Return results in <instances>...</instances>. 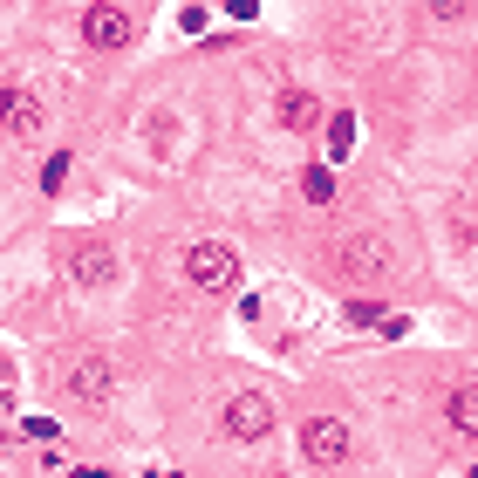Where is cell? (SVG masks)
<instances>
[{
    "label": "cell",
    "instance_id": "obj_16",
    "mask_svg": "<svg viewBox=\"0 0 478 478\" xmlns=\"http://www.w3.org/2000/svg\"><path fill=\"white\" fill-rule=\"evenodd\" d=\"M82 478H109V472H82Z\"/></svg>",
    "mask_w": 478,
    "mask_h": 478
},
{
    "label": "cell",
    "instance_id": "obj_4",
    "mask_svg": "<svg viewBox=\"0 0 478 478\" xmlns=\"http://www.w3.org/2000/svg\"><path fill=\"white\" fill-rule=\"evenodd\" d=\"M82 42L103 48V55H109V48H124L130 42V14H124V7H103V0L82 7Z\"/></svg>",
    "mask_w": 478,
    "mask_h": 478
},
{
    "label": "cell",
    "instance_id": "obj_12",
    "mask_svg": "<svg viewBox=\"0 0 478 478\" xmlns=\"http://www.w3.org/2000/svg\"><path fill=\"white\" fill-rule=\"evenodd\" d=\"M301 192H308V199H314V205H328V199H335V171H328V164H314V171H301Z\"/></svg>",
    "mask_w": 478,
    "mask_h": 478
},
{
    "label": "cell",
    "instance_id": "obj_6",
    "mask_svg": "<svg viewBox=\"0 0 478 478\" xmlns=\"http://www.w3.org/2000/svg\"><path fill=\"white\" fill-rule=\"evenodd\" d=\"M226 431L232 437H267L274 431V403L267 397H232L226 403Z\"/></svg>",
    "mask_w": 478,
    "mask_h": 478
},
{
    "label": "cell",
    "instance_id": "obj_9",
    "mask_svg": "<svg viewBox=\"0 0 478 478\" xmlns=\"http://www.w3.org/2000/svg\"><path fill=\"white\" fill-rule=\"evenodd\" d=\"M445 417H451V431H464V437H478V383H458L445 397Z\"/></svg>",
    "mask_w": 478,
    "mask_h": 478
},
{
    "label": "cell",
    "instance_id": "obj_2",
    "mask_svg": "<svg viewBox=\"0 0 478 478\" xmlns=\"http://www.w3.org/2000/svg\"><path fill=\"white\" fill-rule=\"evenodd\" d=\"M185 280L199 294H226L232 280H239V253H232L226 239H192L185 247Z\"/></svg>",
    "mask_w": 478,
    "mask_h": 478
},
{
    "label": "cell",
    "instance_id": "obj_19",
    "mask_svg": "<svg viewBox=\"0 0 478 478\" xmlns=\"http://www.w3.org/2000/svg\"><path fill=\"white\" fill-rule=\"evenodd\" d=\"M472 478H478V464H472Z\"/></svg>",
    "mask_w": 478,
    "mask_h": 478
},
{
    "label": "cell",
    "instance_id": "obj_7",
    "mask_svg": "<svg viewBox=\"0 0 478 478\" xmlns=\"http://www.w3.org/2000/svg\"><path fill=\"white\" fill-rule=\"evenodd\" d=\"M69 274L82 280V287H109V247H96V239H69Z\"/></svg>",
    "mask_w": 478,
    "mask_h": 478
},
{
    "label": "cell",
    "instance_id": "obj_11",
    "mask_svg": "<svg viewBox=\"0 0 478 478\" xmlns=\"http://www.w3.org/2000/svg\"><path fill=\"white\" fill-rule=\"evenodd\" d=\"M342 157H355V117L349 109L328 117V164H342Z\"/></svg>",
    "mask_w": 478,
    "mask_h": 478
},
{
    "label": "cell",
    "instance_id": "obj_14",
    "mask_svg": "<svg viewBox=\"0 0 478 478\" xmlns=\"http://www.w3.org/2000/svg\"><path fill=\"white\" fill-rule=\"evenodd\" d=\"M424 7H431V21H464L472 14V0H424Z\"/></svg>",
    "mask_w": 478,
    "mask_h": 478
},
{
    "label": "cell",
    "instance_id": "obj_15",
    "mask_svg": "<svg viewBox=\"0 0 478 478\" xmlns=\"http://www.w3.org/2000/svg\"><path fill=\"white\" fill-rule=\"evenodd\" d=\"M458 239H478V199L458 205Z\"/></svg>",
    "mask_w": 478,
    "mask_h": 478
},
{
    "label": "cell",
    "instance_id": "obj_13",
    "mask_svg": "<svg viewBox=\"0 0 478 478\" xmlns=\"http://www.w3.org/2000/svg\"><path fill=\"white\" fill-rule=\"evenodd\" d=\"M62 178H69V151H48V164H42V192H62Z\"/></svg>",
    "mask_w": 478,
    "mask_h": 478
},
{
    "label": "cell",
    "instance_id": "obj_17",
    "mask_svg": "<svg viewBox=\"0 0 478 478\" xmlns=\"http://www.w3.org/2000/svg\"><path fill=\"white\" fill-rule=\"evenodd\" d=\"M0 417H7V397H0Z\"/></svg>",
    "mask_w": 478,
    "mask_h": 478
},
{
    "label": "cell",
    "instance_id": "obj_8",
    "mask_svg": "<svg viewBox=\"0 0 478 478\" xmlns=\"http://www.w3.org/2000/svg\"><path fill=\"white\" fill-rule=\"evenodd\" d=\"M69 389H76L82 403H103V397H109V362H103V355H89V362H76V376H69Z\"/></svg>",
    "mask_w": 478,
    "mask_h": 478
},
{
    "label": "cell",
    "instance_id": "obj_10",
    "mask_svg": "<svg viewBox=\"0 0 478 478\" xmlns=\"http://www.w3.org/2000/svg\"><path fill=\"white\" fill-rule=\"evenodd\" d=\"M280 124L287 130H314L322 124V103H314L308 89H280Z\"/></svg>",
    "mask_w": 478,
    "mask_h": 478
},
{
    "label": "cell",
    "instance_id": "obj_18",
    "mask_svg": "<svg viewBox=\"0 0 478 478\" xmlns=\"http://www.w3.org/2000/svg\"><path fill=\"white\" fill-rule=\"evenodd\" d=\"M157 478H178V472H157Z\"/></svg>",
    "mask_w": 478,
    "mask_h": 478
},
{
    "label": "cell",
    "instance_id": "obj_3",
    "mask_svg": "<svg viewBox=\"0 0 478 478\" xmlns=\"http://www.w3.org/2000/svg\"><path fill=\"white\" fill-rule=\"evenodd\" d=\"M301 451H308L314 464H342L349 458V424H342V417H308V424H301Z\"/></svg>",
    "mask_w": 478,
    "mask_h": 478
},
{
    "label": "cell",
    "instance_id": "obj_1",
    "mask_svg": "<svg viewBox=\"0 0 478 478\" xmlns=\"http://www.w3.org/2000/svg\"><path fill=\"white\" fill-rule=\"evenodd\" d=\"M328 267L342 280H355V287H389L397 280V253H389L383 232H342V239H328Z\"/></svg>",
    "mask_w": 478,
    "mask_h": 478
},
{
    "label": "cell",
    "instance_id": "obj_5",
    "mask_svg": "<svg viewBox=\"0 0 478 478\" xmlns=\"http://www.w3.org/2000/svg\"><path fill=\"white\" fill-rule=\"evenodd\" d=\"M0 130L7 137H34L42 130V103L28 89H14V82H0Z\"/></svg>",
    "mask_w": 478,
    "mask_h": 478
}]
</instances>
